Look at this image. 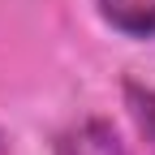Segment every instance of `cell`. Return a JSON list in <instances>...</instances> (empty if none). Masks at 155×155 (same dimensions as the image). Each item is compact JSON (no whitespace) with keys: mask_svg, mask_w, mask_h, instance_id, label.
<instances>
[{"mask_svg":"<svg viewBox=\"0 0 155 155\" xmlns=\"http://www.w3.org/2000/svg\"><path fill=\"white\" fill-rule=\"evenodd\" d=\"M95 13L125 39H155V0H95Z\"/></svg>","mask_w":155,"mask_h":155,"instance_id":"7a4b0ae2","label":"cell"},{"mask_svg":"<svg viewBox=\"0 0 155 155\" xmlns=\"http://www.w3.org/2000/svg\"><path fill=\"white\" fill-rule=\"evenodd\" d=\"M56 155H129V147L121 142L112 121L104 116H86V121L69 125L56 138Z\"/></svg>","mask_w":155,"mask_h":155,"instance_id":"6da1fadb","label":"cell"},{"mask_svg":"<svg viewBox=\"0 0 155 155\" xmlns=\"http://www.w3.org/2000/svg\"><path fill=\"white\" fill-rule=\"evenodd\" d=\"M121 99H125V112H129V121H134L138 142L147 147V155H155V86L125 82L121 86Z\"/></svg>","mask_w":155,"mask_h":155,"instance_id":"3957f363","label":"cell"}]
</instances>
